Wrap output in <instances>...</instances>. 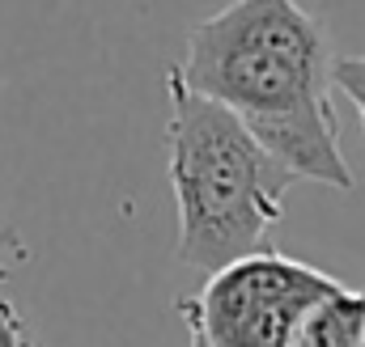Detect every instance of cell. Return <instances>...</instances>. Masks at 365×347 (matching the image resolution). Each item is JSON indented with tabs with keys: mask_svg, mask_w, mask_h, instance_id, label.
Returning <instances> with one entry per match:
<instances>
[{
	"mask_svg": "<svg viewBox=\"0 0 365 347\" xmlns=\"http://www.w3.org/2000/svg\"><path fill=\"white\" fill-rule=\"evenodd\" d=\"M331 85L353 102V110H357V119H361V132H365V51H357V55H336V64H331Z\"/></svg>",
	"mask_w": 365,
	"mask_h": 347,
	"instance_id": "5",
	"label": "cell"
},
{
	"mask_svg": "<svg viewBox=\"0 0 365 347\" xmlns=\"http://www.w3.org/2000/svg\"><path fill=\"white\" fill-rule=\"evenodd\" d=\"M26 262H30V246L21 242V233H17L13 225L0 220V284L13 279V271L26 267Z\"/></svg>",
	"mask_w": 365,
	"mask_h": 347,
	"instance_id": "6",
	"label": "cell"
},
{
	"mask_svg": "<svg viewBox=\"0 0 365 347\" xmlns=\"http://www.w3.org/2000/svg\"><path fill=\"white\" fill-rule=\"evenodd\" d=\"M331 64L327 30L302 0H234L191 26L175 68L187 89L234 110L297 182L353 191Z\"/></svg>",
	"mask_w": 365,
	"mask_h": 347,
	"instance_id": "1",
	"label": "cell"
},
{
	"mask_svg": "<svg viewBox=\"0 0 365 347\" xmlns=\"http://www.w3.org/2000/svg\"><path fill=\"white\" fill-rule=\"evenodd\" d=\"M361 347H365V343H361Z\"/></svg>",
	"mask_w": 365,
	"mask_h": 347,
	"instance_id": "8",
	"label": "cell"
},
{
	"mask_svg": "<svg viewBox=\"0 0 365 347\" xmlns=\"http://www.w3.org/2000/svg\"><path fill=\"white\" fill-rule=\"evenodd\" d=\"M0 347H34V335H30L21 309L9 297H0Z\"/></svg>",
	"mask_w": 365,
	"mask_h": 347,
	"instance_id": "7",
	"label": "cell"
},
{
	"mask_svg": "<svg viewBox=\"0 0 365 347\" xmlns=\"http://www.w3.org/2000/svg\"><path fill=\"white\" fill-rule=\"evenodd\" d=\"M166 178L179 208L175 259L200 275L268 250V229L297 182L234 110L182 85L175 64L166 68Z\"/></svg>",
	"mask_w": 365,
	"mask_h": 347,
	"instance_id": "2",
	"label": "cell"
},
{
	"mask_svg": "<svg viewBox=\"0 0 365 347\" xmlns=\"http://www.w3.org/2000/svg\"><path fill=\"white\" fill-rule=\"evenodd\" d=\"M365 343V288L340 284L306 309L293 347H361Z\"/></svg>",
	"mask_w": 365,
	"mask_h": 347,
	"instance_id": "4",
	"label": "cell"
},
{
	"mask_svg": "<svg viewBox=\"0 0 365 347\" xmlns=\"http://www.w3.org/2000/svg\"><path fill=\"white\" fill-rule=\"evenodd\" d=\"M340 284L268 246L204 275L195 292L175 301V314L187 326V347H293L306 309Z\"/></svg>",
	"mask_w": 365,
	"mask_h": 347,
	"instance_id": "3",
	"label": "cell"
}]
</instances>
